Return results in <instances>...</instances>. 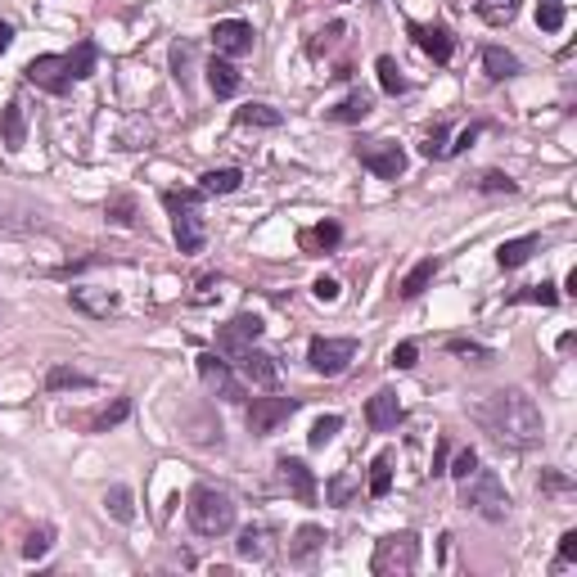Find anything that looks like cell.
I'll return each instance as SVG.
<instances>
[{"label":"cell","mask_w":577,"mask_h":577,"mask_svg":"<svg viewBox=\"0 0 577 577\" xmlns=\"http://www.w3.org/2000/svg\"><path fill=\"white\" fill-rule=\"evenodd\" d=\"M474 420H479L501 446H514V451L537 446L541 433H546L541 411H537V402H532L523 388H501V393H492L488 402L474 406Z\"/></svg>","instance_id":"obj_1"},{"label":"cell","mask_w":577,"mask_h":577,"mask_svg":"<svg viewBox=\"0 0 577 577\" xmlns=\"http://www.w3.org/2000/svg\"><path fill=\"white\" fill-rule=\"evenodd\" d=\"M163 208L172 212V235H176V249L181 253H199L203 240H208V225H203V190H163L158 194Z\"/></svg>","instance_id":"obj_2"},{"label":"cell","mask_w":577,"mask_h":577,"mask_svg":"<svg viewBox=\"0 0 577 577\" xmlns=\"http://www.w3.org/2000/svg\"><path fill=\"white\" fill-rule=\"evenodd\" d=\"M185 514H190V528L199 537H225L230 528H235V501H230L221 488H208V483H199L190 492Z\"/></svg>","instance_id":"obj_3"},{"label":"cell","mask_w":577,"mask_h":577,"mask_svg":"<svg viewBox=\"0 0 577 577\" xmlns=\"http://www.w3.org/2000/svg\"><path fill=\"white\" fill-rule=\"evenodd\" d=\"M460 505L474 510L488 523L510 519V496H505V483L496 479V470H474L470 479H460Z\"/></svg>","instance_id":"obj_4"},{"label":"cell","mask_w":577,"mask_h":577,"mask_svg":"<svg viewBox=\"0 0 577 577\" xmlns=\"http://www.w3.org/2000/svg\"><path fill=\"white\" fill-rule=\"evenodd\" d=\"M420 564V537L415 532H388L384 541H375L370 555V573L375 577H406Z\"/></svg>","instance_id":"obj_5"},{"label":"cell","mask_w":577,"mask_h":577,"mask_svg":"<svg viewBox=\"0 0 577 577\" xmlns=\"http://www.w3.org/2000/svg\"><path fill=\"white\" fill-rule=\"evenodd\" d=\"M352 357H357V338H311V348H307L311 370L325 375V379L343 375L352 366Z\"/></svg>","instance_id":"obj_6"},{"label":"cell","mask_w":577,"mask_h":577,"mask_svg":"<svg viewBox=\"0 0 577 577\" xmlns=\"http://www.w3.org/2000/svg\"><path fill=\"white\" fill-rule=\"evenodd\" d=\"M23 77H28L37 90H50V95H68L72 81H77L68 55H37V59L23 68Z\"/></svg>","instance_id":"obj_7"},{"label":"cell","mask_w":577,"mask_h":577,"mask_svg":"<svg viewBox=\"0 0 577 577\" xmlns=\"http://www.w3.org/2000/svg\"><path fill=\"white\" fill-rule=\"evenodd\" d=\"M262 316H253V311H240V316H230L221 329H216V352L221 357H240L244 348H253V343L262 338Z\"/></svg>","instance_id":"obj_8"},{"label":"cell","mask_w":577,"mask_h":577,"mask_svg":"<svg viewBox=\"0 0 577 577\" xmlns=\"http://www.w3.org/2000/svg\"><path fill=\"white\" fill-rule=\"evenodd\" d=\"M357 158H361V167L375 172L379 181H397V176L406 172V149H402L397 140H366V145H357Z\"/></svg>","instance_id":"obj_9"},{"label":"cell","mask_w":577,"mask_h":577,"mask_svg":"<svg viewBox=\"0 0 577 577\" xmlns=\"http://www.w3.org/2000/svg\"><path fill=\"white\" fill-rule=\"evenodd\" d=\"M199 379H203L216 397L235 402V406H240V402H249V397H244V379H240L235 370H230L216 352H203V357H199Z\"/></svg>","instance_id":"obj_10"},{"label":"cell","mask_w":577,"mask_h":577,"mask_svg":"<svg viewBox=\"0 0 577 577\" xmlns=\"http://www.w3.org/2000/svg\"><path fill=\"white\" fill-rule=\"evenodd\" d=\"M293 411H298V397H253V406H249V433L253 437H271Z\"/></svg>","instance_id":"obj_11"},{"label":"cell","mask_w":577,"mask_h":577,"mask_svg":"<svg viewBox=\"0 0 577 577\" xmlns=\"http://www.w3.org/2000/svg\"><path fill=\"white\" fill-rule=\"evenodd\" d=\"M253 41H258V32H253V23H244V19H221V23L212 28V46H216V55H225V59L253 55Z\"/></svg>","instance_id":"obj_12"},{"label":"cell","mask_w":577,"mask_h":577,"mask_svg":"<svg viewBox=\"0 0 577 577\" xmlns=\"http://www.w3.org/2000/svg\"><path fill=\"white\" fill-rule=\"evenodd\" d=\"M230 361L240 366V379H249V384H258V388H267V393L280 384V366H276V357H271V352H262L258 343H253V348H244L240 357H230Z\"/></svg>","instance_id":"obj_13"},{"label":"cell","mask_w":577,"mask_h":577,"mask_svg":"<svg viewBox=\"0 0 577 577\" xmlns=\"http://www.w3.org/2000/svg\"><path fill=\"white\" fill-rule=\"evenodd\" d=\"M406 32H411V41H415L433 64H446V59L455 55V37H451L446 23H406Z\"/></svg>","instance_id":"obj_14"},{"label":"cell","mask_w":577,"mask_h":577,"mask_svg":"<svg viewBox=\"0 0 577 577\" xmlns=\"http://www.w3.org/2000/svg\"><path fill=\"white\" fill-rule=\"evenodd\" d=\"M402 420H406V411H402V402H397L393 388H379V393L366 402V424H370L375 433H393Z\"/></svg>","instance_id":"obj_15"},{"label":"cell","mask_w":577,"mask_h":577,"mask_svg":"<svg viewBox=\"0 0 577 577\" xmlns=\"http://www.w3.org/2000/svg\"><path fill=\"white\" fill-rule=\"evenodd\" d=\"M276 470H280L284 488H289V492H293L302 505H311V501H316V474L302 465L298 455H280V460H276Z\"/></svg>","instance_id":"obj_16"},{"label":"cell","mask_w":577,"mask_h":577,"mask_svg":"<svg viewBox=\"0 0 577 577\" xmlns=\"http://www.w3.org/2000/svg\"><path fill=\"white\" fill-rule=\"evenodd\" d=\"M68 302H72L77 311L95 316V320H104V316L118 311V293H113V289H90V284H72V289H68Z\"/></svg>","instance_id":"obj_17"},{"label":"cell","mask_w":577,"mask_h":577,"mask_svg":"<svg viewBox=\"0 0 577 577\" xmlns=\"http://www.w3.org/2000/svg\"><path fill=\"white\" fill-rule=\"evenodd\" d=\"M235 555H240V559H253V564H271V559H276V541H271V532L258 523V528H244V532H240Z\"/></svg>","instance_id":"obj_18"},{"label":"cell","mask_w":577,"mask_h":577,"mask_svg":"<svg viewBox=\"0 0 577 577\" xmlns=\"http://www.w3.org/2000/svg\"><path fill=\"white\" fill-rule=\"evenodd\" d=\"M338 240H343V225H338V221H320V225H307L302 235H298V249L316 258V253L338 249Z\"/></svg>","instance_id":"obj_19"},{"label":"cell","mask_w":577,"mask_h":577,"mask_svg":"<svg viewBox=\"0 0 577 577\" xmlns=\"http://www.w3.org/2000/svg\"><path fill=\"white\" fill-rule=\"evenodd\" d=\"M0 136H5V149H23L28 145V118H23V104L10 99L5 108H0Z\"/></svg>","instance_id":"obj_20"},{"label":"cell","mask_w":577,"mask_h":577,"mask_svg":"<svg viewBox=\"0 0 577 577\" xmlns=\"http://www.w3.org/2000/svg\"><path fill=\"white\" fill-rule=\"evenodd\" d=\"M208 86H212V95H216V99L240 95V72H235V64H230L225 55H216V59L208 64Z\"/></svg>","instance_id":"obj_21"},{"label":"cell","mask_w":577,"mask_h":577,"mask_svg":"<svg viewBox=\"0 0 577 577\" xmlns=\"http://www.w3.org/2000/svg\"><path fill=\"white\" fill-rule=\"evenodd\" d=\"M370 108H375V99H370L366 90H352L343 104L325 108V118H329V123H366V118H370Z\"/></svg>","instance_id":"obj_22"},{"label":"cell","mask_w":577,"mask_h":577,"mask_svg":"<svg viewBox=\"0 0 577 577\" xmlns=\"http://www.w3.org/2000/svg\"><path fill=\"white\" fill-rule=\"evenodd\" d=\"M442 271V262L437 258H424V262H415L406 276H402V284H397V298H420L429 284H433V276Z\"/></svg>","instance_id":"obj_23"},{"label":"cell","mask_w":577,"mask_h":577,"mask_svg":"<svg viewBox=\"0 0 577 577\" xmlns=\"http://www.w3.org/2000/svg\"><path fill=\"white\" fill-rule=\"evenodd\" d=\"M537 249H541V235H519V240H505V244L496 249V262H501V271H514V267H523Z\"/></svg>","instance_id":"obj_24"},{"label":"cell","mask_w":577,"mask_h":577,"mask_svg":"<svg viewBox=\"0 0 577 577\" xmlns=\"http://www.w3.org/2000/svg\"><path fill=\"white\" fill-rule=\"evenodd\" d=\"M474 10H479V19L488 28H510L519 19V10H523V0H479Z\"/></svg>","instance_id":"obj_25"},{"label":"cell","mask_w":577,"mask_h":577,"mask_svg":"<svg viewBox=\"0 0 577 577\" xmlns=\"http://www.w3.org/2000/svg\"><path fill=\"white\" fill-rule=\"evenodd\" d=\"M483 72H488L492 81H505V77L519 72V55H510L505 46H488V50H483Z\"/></svg>","instance_id":"obj_26"},{"label":"cell","mask_w":577,"mask_h":577,"mask_svg":"<svg viewBox=\"0 0 577 577\" xmlns=\"http://www.w3.org/2000/svg\"><path fill=\"white\" fill-rule=\"evenodd\" d=\"M320 546H325V528L302 523V528H298V537H293V546H289V559H293V564H307Z\"/></svg>","instance_id":"obj_27"},{"label":"cell","mask_w":577,"mask_h":577,"mask_svg":"<svg viewBox=\"0 0 577 577\" xmlns=\"http://www.w3.org/2000/svg\"><path fill=\"white\" fill-rule=\"evenodd\" d=\"M244 185V172L240 167H216V172H203V194H235Z\"/></svg>","instance_id":"obj_28"},{"label":"cell","mask_w":577,"mask_h":577,"mask_svg":"<svg viewBox=\"0 0 577 577\" xmlns=\"http://www.w3.org/2000/svg\"><path fill=\"white\" fill-rule=\"evenodd\" d=\"M284 118H280V108H271V104H244V108H235V127H280Z\"/></svg>","instance_id":"obj_29"},{"label":"cell","mask_w":577,"mask_h":577,"mask_svg":"<svg viewBox=\"0 0 577 577\" xmlns=\"http://www.w3.org/2000/svg\"><path fill=\"white\" fill-rule=\"evenodd\" d=\"M388 492H393V451H379L370 460V496L384 501Z\"/></svg>","instance_id":"obj_30"},{"label":"cell","mask_w":577,"mask_h":577,"mask_svg":"<svg viewBox=\"0 0 577 577\" xmlns=\"http://www.w3.org/2000/svg\"><path fill=\"white\" fill-rule=\"evenodd\" d=\"M375 72H379V86H384V95H406V77H402V68H397V59L393 55H379L375 59Z\"/></svg>","instance_id":"obj_31"},{"label":"cell","mask_w":577,"mask_h":577,"mask_svg":"<svg viewBox=\"0 0 577 577\" xmlns=\"http://www.w3.org/2000/svg\"><path fill=\"white\" fill-rule=\"evenodd\" d=\"M104 510L118 519V523H132L136 519V505H132V492L123 488V483H113L108 492H104Z\"/></svg>","instance_id":"obj_32"},{"label":"cell","mask_w":577,"mask_h":577,"mask_svg":"<svg viewBox=\"0 0 577 577\" xmlns=\"http://www.w3.org/2000/svg\"><path fill=\"white\" fill-rule=\"evenodd\" d=\"M357 488H361L357 474H334V479L325 483V501H329V505H348V501L357 496Z\"/></svg>","instance_id":"obj_33"},{"label":"cell","mask_w":577,"mask_h":577,"mask_svg":"<svg viewBox=\"0 0 577 577\" xmlns=\"http://www.w3.org/2000/svg\"><path fill=\"white\" fill-rule=\"evenodd\" d=\"M127 415H132V397H118L113 406H104L99 415H90V429H95V433H104V429H113V424H123Z\"/></svg>","instance_id":"obj_34"},{"label":"cell","mask_w":577,"mask_h":577,"mask_svg":"<svg viewBox=\"0 0 577 577\" xmlns=\"http://www.w3.org/2000/svg\"><path fill=\"white\" fill-rule=\"evenodd\" d=\"M510 302H537V307H555V302H559V289H555L550 280H541V284H528V289L510 293Z\"/></svg>","instance_id":"obj_35"},{"label":"cell","mask_w":577,"mask_h":577,"mask_svg":"<svg viewBox=\"0 0 577 577\" xmlns=\"http://www.w3.org/2000/svg\"><path fill=\"white\" fill-rule=\"evenodd\" d=\"M46 388H50V393H59V388H90V375H81V370H72V366H55V370L46 375Z\"/></svg>","instance_id":"obj_36"},{"label":"cell","mask_w":577,"mask_h":577,"mask_svg":"<svg viewBox=\"0 0 577 577\" xmlns=\"http://www.w3.org/2000/svg\"><path fill=\"white\" fill-rule=\"evenodd\" d=\"M95 59H99V50H95V41H81L72 55H68V64H72V77L77 81H86L90 72H95Z\"/></svg>","instance_id":"obj_37"},{"label":"cell","mask_w":577,"mask_h":577,"mask_svg":"<svg viewBox=\"0 0 577 577\" xmlns=\"http://www.w3.org/2000/svg\"><path fill=\"white\" fill-rule=\"evenodd\" d=\"M343 429V415H320L316 424H311V433H307V446L311 451H320L325 442H334V433Z\"/></svg>","instance_id":"obj_38"},{"label":"cell","mask_w":577,"mask_h":577,"mask_svg":"<svg viewBox=\"0 0 577 577\" xmlns=\"http://www.w3.org/2000/svg\"><path fill=\"white\" fill-rule=\"evenodd\" d=\"M537 28L541 32H559L564 28V5H559V0H537Z\"/></svg>","instance_id":"obj_39"},{"label":"cell","mask_w":577,"mask_h":577,"mask_svg":"<svg viewBox=\"0 0 577 577\" xmlns=\"http://www.w3.org/2000/svg\"><path fill=\"white\" fill-rule=\"evenodd\" d=\"M108 221H118V225L136 230V199H132V194H118V199H108Z\"/></svg>","instance_id":"obj_40"},{"label":"cell","mask_w":577,"mask_h":577,"mask_svg":"<svg viewBox=\"0 0 577 577\" xmlns=\"http://www.w3.org/2000/svg\"><path fill=\"white\" fill-rule=\"evenodd\" d=\"M474 470H479V451H474V446H460V451H455V460L446 465V474H451L455 483H460V479H470Z\"/></svg>","instance_id":"obj_41"},{"label":"cell","mask_w":577,"mask_h":577,"mask_svg":"<svg viewBox=\"0 0 577 577\" xmlns=\"http://www.w3.org/2000/svg\"><path fill=\"white\" fill-rule=\"evenodd\" d=\"M446 352L451 357H474V361H488L492 357L483 343H474V338H446Z\"/></svg>","instance_id":"obj_42"},{"label":"cell","mask_w":577,"mask_h":577,"mask_svg":"<svg viewBox=\"0 0 577 577\" xmlns=\"http://www.w3.org/2000/svg\"><path fill=\"white\" fill-rule=\"evenodd\" d=\"M343 32H348V28H343V23H329V28H325V32H316V37H311V41H307V50H311V55H316V59H320V55H325V50H334V46H338V37H343Z\"/></svg>","instance_id":"obj_43"},{"label":"cell","mask_w":577,"mask_h":577,"mask_svg":"<svg viewBox=\"0 0 577 577\" xmlns=\"http://www.w3.org/2000/svg\"><path fill=\"white\" fill-rule=\"evenodd\" d=\"M50 546H55V532H50V528H37V532L23 541V559H41V555H50Z\"/></svg>","instance_id":"obj_44"},{"label":"cell","mask_w":577,"mask_h":577,"mask_svg":"<svg viewBox=\"0 0 577 577\" xmlns=\"http://www.w3.org/2000/svg\"><path fill=\"white\" fill-rule=\"evenodd\" d=\"M420 154H424V158H446V123H437V127L424 136Z\"/></svg>","instance_id":"obj_45"},{"label":"cell","mask_w":577,"mask_h":577,"mask_svg":"<svg viewBox=\"0 0 577 577\" xmlns=\"http://www.w3.org/2000/svg\"><path fill=\"white\" fill-rule=\"evenodd\" d=\"M479 190H483V194H514L519 185H514L505 172H483V176H479Z\"/></svg>","instance_id":"obj_46"},{"label":"cell","mask_w":577,"mask_h":577,"mask_svg":"<svg viewBox=\"0 0 577 577\" xmlns=\"http://www.w3.org/2000/svg\"><path fill=\"white\" fill-rule=\"evenodd\" d=\"M415 357H420V343H411V338H406V343H397V348H393L388 366H393V370H411V366H415Z\"/></svg>","instance_id":"obj_47"},{"label":"cell","mask_w":577,"mask_h":577,"mask_svg":"<svg viewBox=\"0 0 577 577\" xmlns=\"http://www.w3.org/2000/svg\"><path fill=\"white\" fill-rule=\"evenodd\" d=\"M564 564H577V532H564V537H559V559H555V568H564Z\"/></svg>","instance_id":"obj_48"},{"label":"cell","mask_w":577,"mask_h":577,"mask_svg":"<svg viewBox=\"0 0 577 577\" xmlns=\"http://www.w3.org/2000/svg\"><path fill=\"white\" fill-rule=\"evenodd\" d=\"M311 293H316V302H338V280L320 276V280L311 284Z\"/></svg>","instance_id":"obj_49"},{"label":"cell","mask_w":577,"mask_h":577,"mask_svg":"<svg viewBox=\"0 0 577 577\" xmlns=\"http://www.w3.org/2000/svg\"><path fill=\"white\" fill-rule=\"evenodd\" d=\"M479 136H483V127H470V132H460V140H455V145H446V154H465V149H470V145H474Z\"/></svg>","instance_id":"obj_50"},{"label":"cell","mask_w":577,"mask_h":577,"mask_svg":"<svg viewBox=\"0 0 577 577\" xmlns=\"http://www.w3.org/2000/svg\"><path fill=\"white\" fill-rule=\"evenodd\" d=\"M541 488H546V492H568L573 483H568V474H555V470H546V474H541Z\"/></svg>","instance_id":"obj_51"},{"label":"cell","mask_w":577,"mask_h":577,"mask_svg":"<svg viewBox=\"0 0 577 577\" xmlns=\"http://www.w3.org/2000/svg\"><path fill=\"white\" fill-rule=\"evenodd\" d=\"M10 46H14V28H10L5 19H0V55H5Z\"/></svg>","instance_id":"obj_52"},{"label":"cell","mask_w":577,"mask_h":577,"mask_svg":"<svg viewBox=\"0 0 577 577\" xmlns=\"http://www.w3.org/2000/svg\"><path fill=\"white\" fill-rule=\"evenodd\" d=\"M433 474H446V437H442V446H437V455H433Z\"/></svg>","instance_id":"obj_53"},{"label":"cell","mask_w":577,"mask_h":577,"mask_svg":"<svg viewBox=\"0 0 577 577\" xmlns=\"http://www.w3.org/2000/svg\"><path fill=\"white\" fill-rule=\"evenodd\" d=\"M573 348H577V334H573V329H568V334H564V338H559V352H573Z\"/></svg>","instance_id":"obj_54"}]
</instances>
